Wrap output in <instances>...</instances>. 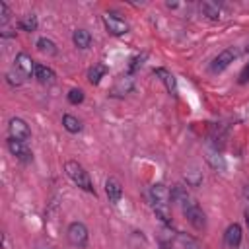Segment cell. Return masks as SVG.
<instances>
[{"label": "cell", "instance_id": "6da1fadb", "mask_svg": "<svg viewBox=\"0 0 249 249\" xmlns=\"http://www.w3.org/2000/svg\"><path fill=\"white\" fill-rule=\"evenodd\" d=\"M64 171H66V175L70 177V181L74 185H78L80 189H84L88 193H93V183H91L89 173L84 169L82 163H78L76 160H70V161L64 163Z\"/></svg>", "mask_w": 249, "mask_h": 249}, {"label": "cell", "instance_id": "7a4b0ae2", "mask_svg": "<svg viewBox=\"0 0 249 249\" xmlns=\"http://www.w3.org/2000/svg\"><path fill=\"white\" fill-rule=\"evenodd\" d=\"M183 216L187 218V222L195 228V230H204L206 228V216L202 212V208L195 202V200H187L183 204Z\"/></svg>", "mask_w": 249, "mask_h": 249}, {"label": "cell", "instance_id": "3957f363", "mask_svg": "<svg viewBox=\"0 0 249 249\" xmlns=\"http://www.w3.org/2000/svg\"><path fill=\"white\" fill-rule=\"evenodd\" d=\"M66 237H68V241H70L74 247L84 249V247L88 245L89 233H88V228H86L82 222H72V224L68 226V230H66Z\"/></svg>", "mask_w": 249, "mask_h": 249}, {"label": "cell", "instance_id": "277c9868", "mask_svg": "<svg viewBox=\"0 0 249 249\" xmlns=\"http://www.w3.org/2000/svg\"><path fill=\"white\" fill-rule=\"evenodd\" d=\"M8 134H10V138L27 142V140L31 138V128H29V124H27L23 119L14 117V119H10V123H8Z\"/></svg>", "mask_w": 249, "mask_h": 249}, {"label": "cell", "instance_id": "5b68a950", "mask_svg": "<svg viewBox=\"0 0 249 249\" xmlns=\"http://www.w3.org/2000/svg\"><path fill=\"white\" fill-rule=\"evenodd\" d=\"M148 196H150L152 206H169L171 191H169L163 183H156V185H152V187H150Z\"/></svg>", "mask_w": 249, "mask_h": 249}, {"label": "cell", "instance_id": "8992f818", "mask_svg": "<svg viewBox=\"0 0 249 249\" xmlns=\"http://www.w3.org/2000/svg\"><path fill=\"white\" fill-rule=\"evenodd\" d=\"M8 150L12 152V156H16V160L23 161V163H29L33 160V154L27 146V142H21V140H16V138H8Z\"/></svg>", "mask_w": 249, "mask_h": 249}, {"label": "cell", "instance_id": "52a82bcc", "mask_svg": "<svg viewBox=\"0 0 249 249\" xmlns=\"http://www.w3.org/2000/svg\"><path fill=\"white\" fill-rule=\"evenodd\" d=\"M237 49H233V47H230V49H226V51H222L214 60H212V64H210V70L216 74V72H222V70H226L235 58H237Z\"/></svg>", "mask_w": 249, "mask_h": 249}, {"label": "cell", "instance_id": "ba28073f", "mask_svg": "<svg viewBox=\"0 0 249 249\" xmlns=\"http://www.w3.org/2000/svg\"><path fill=\"white\" fill-rule=\"evenodd\" d=\"M103 23H105V29L111 33V35H124L128 33V23L124 19H121L119 16H113V14H105L103 16Z\"/></svg>", "mask_w": 249, "mask_h": 249}, {"label": "cell", "instance_id": "9c48e42d", "mask_svg": "<svg viewBox=\"0 0 249 249\" xmlns=\"http://www.w3.org/2000/svg\"><path fill=\"white\" fill-rule=\"evenodd\" d=\"M35 62H33V58L27 54V53H18L16 54V60H14V68L27 80L31 74H35Z\"/></svg>", "mask_w": 249, "mask_h": 249}, {"label": "cell", "instance_id": "30bf717a", "mask_svg": "<svg viewBox=\"0 0 249 249\" xmlns=\"http://www.w3.org/2000/svg\"><path fill=\"white\" fill-rule=\"evenodd\" d=\"M241 226L239 224H230L228 228H226V231H224V243L228 245V247H231V249H235V247H239V243H241Z\"/></svg>", "mask_w": 249, "mask_h": 249}, {"label": "cell", "instance_id": "8fae6325", "mask_svg": "<svg viewBox=\"0 0 249 249\" xmlns=\"http://www.w3.org/2000/svg\"><path fill=\"white\" fill-rule=\"evenodd\" d=\"M105 193H107L109 200H111L113 204H117V202L121 200V196H123V185H121V181L115 179V177H109V179L105 181Z\"/></svg>", "mask_w": 249, "mask_h": 249}, {"label": "cell", "instance_id": "7c38bea8", "mask_svg": "<svg viewBox=\"0 0 249 249\" xmlns=\"http://www.w3.org/2000/svg\"><path fill=\"white\" fill-rule=\"evenodd\" d=\"M154 74L163 82V86H165L167 93H171V95H175V93H177V82H175V76H173L169 70H165V68H156V70H154Z\"/></svg>", "mask_w": 249, "mask_h": 249}, {"label": "cell", "instance_id": "4fadbf2b", "mask_svg": "<svg viewBox=\"0 0 249 249\" xmlns=\"http://www.w3.org/2000/svg\"><path fill=\"white\" fill-rule=\"evenodd\" d=\"M132 88H134V80H132V76H121V78H117V82H115V86H113V95H126V93H130L132 91Z\"/></svg>", "mask_w": 249, "mask_h": 249}, {"label": "cell", "instance_id": "5bb4252c", "mask_svg": "<svg viewBox=\"0 0 249 249\" xmlns=\"http://www.w3.org/2000/svg\"><path fill=\"white\" fill-rule=\"evenodd\" d=\"M35 78L41 82V84H54L56 80V74L53 68L45 66V64H37L35 66Z\"/></svg>", "mask_w": 249, "mask_h": 249}, {"label": "cell", "instance_id": "9a60e30c", "mask_svg": "<svg viewBox=\"0 0 249 249\" xmlns=\"http://www.w3.org/2000/svg\"><path fill=\"white\" fill-rule=\"evenodd\" d=\"M200 12H202L208 19H212V21H218L220 16H222L220 6H218L216 2H212V0H204V2L200 4Z\"/></svg>", "mask_w": 249, "mask_h": 249}, {"label": "cell", "instance_id": "2e32d148", "mask_svg": "<svg viewBox=\"0 0 249 249\" xmlns=\"http://www.w3.org/2000/svg\"><path fill=\"white\" fill-rule=\"evenodd\" d=\"M72 41H74V45H76L78 49H89V45H91V35H89V31H86V29H76V31L72 33Z\"/></svg>", "mask_w": 249, "mask_h": 249}, {"label": "cell", "instance_id": "e0dca14e", "mask_svg": "<svg viewBox=\"0 0 249 249\" xmlns=\"http://www.w3.org/2000/svg\"><path fill=\"white\" fill-rule=\"evenodd\" d=\"M107 74V66L105 64H93L89 70H88V80H89V84H99L101 82V78Z\"/></svg>", "mask_w": 249, "mask_h": 249}, {"label": "cell", "instance_id": "ac0fdd59", "mask_svg": "<svg viewBox=\"0 0 249 249\" xmlns=\"http://www.w3.org/2000/svg\"><path fill=\"white\" fill-rule=\"evenodd\" d=\"M62 126H64L68 132H72V134H76V132L82 130V123H80V119L74 117V115H70V113H66V115L62 117Z\"/></svg>", "mask_w": 249, "mask_h": 249}, {"label": "cell", "instance_id": "d6986e66", "mask_svg": "<svg viewBox=\"0 0 249 249\" xmlns=\"http://www.w3.org/2000/svg\"><path fill=\"white\" fill-rule=\"evenodd\" d=\"M35 45H37V49H39L41 53H45V54H56V53H58L54 41L49 39V37H41V39H37Z\"/></svg>", "mask_w": 249, "mask_h": 249}, {"label": "cell", "instance_id": "ffe728a7", "mask_svg": "<svg viewBox=\"0 0 249 249\" xmlns=\"http://www.w3.org/2000/svg\"><path fill=\"white\" fill-rule=\"evenodd\" d=\"M171 200L177 202V204H185V202L189 200V193H187V189H185L183 185H175V187L171 189Z\"/></svg>", "mask_w": 249, "mask_h": 249}, {"label": "cell", "instance_id": "44dd1931", "mask_svg": "<svg viewBox=\"0 0 249 249\" xmlns=\"http://www.w3.org/2000/svg\"><path fill=\"white\" fill-rule=\"evenodd\" d=\"M19 29L23 31H35L37 29V16L35 14H25L21 19H19Z\"/></svg>", "mask_w": 249, "mask_h": 249}, {"label": "cell", "instance_id": "7402d4cb", "mask_svg": "<svg viewBox=\"0 0 249 249\" xmlns=\"http://www.w3.org/2000/svg\"><path fill=\"white\" fill-rule=\"evenodd\" d=\"M6 80H8L10 86H21V84L25 82V78H23L16 68H12V70L6 72Z\"/></svg>", "mask_w": 249, "mask_h": 249}, {"label": "cell", "instance_id": "603a6c76", "mask_svg": "<svg viewBox=\"0 0 249 249\" xmlns=\"http://www.w3.org/2000/svg\"><path fill=\"white\" fill-rule=\"evenodd\" d=\"M154 214L163 222V224H171V214H169V206H154Z\"/></svg>", "mask_w": 249, "mask_h": 249}, {"label": "cell", "instance_id": "cb8c5ba5", "mask_svg": "<svg viewBox=\"0 0 249 249\" xmlns=\"http://www.w3.org/2000/svg\"><path fill=\"white\" fill-rule=\"evenodd\" d=\"M68 101H70L72 105L82 103V101H84V91H82L80 88H72V89L68 91Z\"/></svg>", "mask_w": 249, "mask_h": 249}, {"label": "cell", "instance_id": "d4e9b609", "mask_svg": "<svg viewBox=\"0 0 249 249\" xmlns=\"http://www.w3.org/2000/svg\"><path fill=\"white\" fill-rule=\"evenodd\" d=\"M8 19H10V8H8L6 2H0V21H2V25L8 23Z\"/></svg>", "mask_w": 249, "mask_h": 249}, {"label": "cell", "instance_id": "484cf974", "mask_svg": "<svg viewBox=\"0 0 249 249\" xmlns=\"http://www.w3.org/2000/svg\"><path fill=\"white\" fill-rule=\"evenodd\" d=\"M144 58H146V54H142V56H134V58L130 60V66H128V70H130V72H134L138 66H142V60H144Z\"/></svg>", "mask_w": 249, "mask_h": 249}, {"label": "cell", "instance_id": "4316f807", "mask_svg": "<svg viewBox=\"0 0 249 249\" xmlns=\"http://www.w3.org/2000/svg\"><path fill=\"white\" fill-rule=\"evenodd\" d=\"M245 82H249V64L241 70V74H239V84H245Z\"/></svg>", "mask_w": 249, "mask_h": 249}, {"label": "cell", "instance_id": "83f0119b", "mask_svg": "<svg viewBox=\"0 0 249 249\" xmlns=\"http://www.w3.org/2000/svg\"><path fill=\"white\" fill-rule=\"evenodd\" d=\"M35 249H54L51 243H47V241H37L35 243Z\"/></svg>", "mask_w": 249, "mask_h": 249}, {"label": "cell", "instance_id": "f1b7e54d", "mask_svg": "<svg viewBox=\"0 0 249 249\" xmlns=\"http://www.w3.org/2000/svg\"><path fill=\"white\" fill-rule=\"evenodd\" d=\"M243 216H245V224H247V228H249V206L245 208V212H243Z\"/></svg>", "mask_w": 249, "mask_h": 249}, {"label": "cell", "instance_id": "f546056e", "mask_svg": "<svg viewBox=\"0 0 249 249\" xmlns=\"http://www.w3.org/2000/svg\"><path fill=\"white\" fill-rule=\"evenodd\" d=\"M245 51H247V53H249V43H247V47H245Z\"/></svg>", "mask_w": 249, "mask_h": 249}, {"label": "cell", "instance_id": "4dcf8cb0", "mask_svg": "<svg viewBox=\"0 0 249 249\" xmlns=\"http://www.w3.org/2000/svg\"><path fill=\"white\" fill-rule=\"evenodd\" d=\"M191 249H196V247H195V245H193V247H191Z\"/></svg>", "mask_w": 249, "mask_h": 249}]
</instances>
